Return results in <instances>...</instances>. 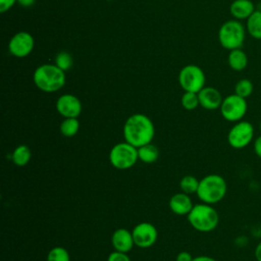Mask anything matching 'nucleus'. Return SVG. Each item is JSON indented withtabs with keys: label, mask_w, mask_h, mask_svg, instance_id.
I'll list each match as a JSON object with an SVG mask.
<instances>
[{
	"label": "nucleus",
	"mask_w": 261,
	"mask_h": 261,
	"mask_svg": "<svg viewBox=\"0 0 261 261\" xmlns=\"http://www.w3.org/2000/svg\"><path fill=\"white\" fill-rule=\"evenodd\" d=\"M122 133L125 142L139 148L152 143L155 136V126L147 115L135 113L125 120Z\"/></svg>",
	"instance_id": "nucleus-1"
},
{
	"label": "nucleus",
	"mask_w": 261,
	"mask_h": 261,
	"mask_svg": "<svg viewBox=\"0 0 261 261\" xmlns=\"http://www.w3.org/2000/svg\"><path fill=\"white\" fill-rule=\"evenodd\" d=\"M36 87L45 93H54L65 85V72L55 64H42L33 74Z\"/></svg>",
	"instance_id": "nucleus-2"
},
{
	"label": "nucleus",
	"mask_w": 261,
	"mask_h": 261,
	"mask_svg": "<svg viewBox=\"0 0 261 261\" xmlns=\"http://www.w3.org/2000/svg\"><path fill=\"white\" fill-rule=\"evenodd\" d=\"M227 185L225 179L219 174H208L200 179L197 191L198 198L202 203L216 204L220 202L226 195Z\"/></svg>",
	"instance_id": "nucleus-3"
},
{
	"label": "nucleus",
	"mask_w": 261,
	"mask_h": 261,
	"mask_svg": "<svg viewBox=\"0 0 261 261\" xmlns=\"http://www.w3.org/2000/svg\"><path fill=\"white\" fill-rule=\"evenodd\" d=\"M187 217L192 227L201 232L212 231L219 222L217 211L210 204L206 203L194 205Z\"/></svg>",
	"instance_id": "nucleus-4"
},
{
	"label": "nucleus",
	"mask_w": 261,
	"mask_h": 261,
	"mask_svg": "<svg viewBox=\"0 0 261 261\" xmlns=\"http://www.w3.org/2000/svg\"><path fill=\"white\" fill-rule=\"evenodd\" d=\"M246 32V27L240 20L230 19L221 24L218 31V41L228 51L239 49L244 44Z\"/></svg>",
	"instance_id": "nucleus-5"
},
{
	"label": "nucleus",
	"mask_w": 261,
	"mask_h": 261,
	"mask_svg": "<svg viewBox=\"0 0 261 261\" xmlns=\"http://www.w3.org/2000/svg\"><path fill=\"white\" fill-rule=\"evenodd\" d=\"M138 160V148L127 142L115 144L109 152V161L111 165L119 170L132 168Z\"/></svg>",
	"instance_id": "nucleus-6"
},
{
	"label": "nucleus",
	"mask_w": 261,
	"mask_h": 261,
	"mask_svg": "<svg viewBox=\"0 0 261 261\" xmlns=\"http://www.w3.org/2000/svg\"><path fill=\"white\" fill-rule=\"evenodd\" d=\"M205 82L204 71L195 64L184 66L178 73V83L185 92L199 93L205 87Z\"/></svg>",
	"instance_id": "nucleus-7"
},
{
	"label": "nucleus",
	"mask_w": 261,
	"mask_h": 261,
	"mask_svg": "<svg viewBox=\"0 0 261 261\" xmlns=\"http://www.w3.org/2000/svg\"><path fill=\"white\" fill-rule=\"evenodd\" d=\"M221 116L229 122H238L243 119L248 110L247 100L237 94H231L223 98L220 105Z\"/></svg>",
	"instance_id": "nucleus-8"
},
{
	"label": "nucleus",
	"mask_w": 261,
	"mask_h": 261,
	"mask_svg": "<svg viewBox=\"0 0 261 261\" xmlns=\"http://www.w3.org/2000/svg\"><path fill=\"white\" fill-rule=\"evenodd\" d=\"M254 126L247 120L234 122L227 134V143L233 149L246 148L254 139Z\"/></svg>",
	"instance_id": "nucleus-9"
},
{
	"label": "nucleus",
	"mask_w": 261,
	"mask_h": 261,
	"mask_svg": "<svg viewBox=\"0 0 261 261\" xmlns=\"http://www.w3.org/2000/svg\"><path fill=\"white\" fill-rule=\"evenodd\" d=\"M135 246L147 249L152 247L158 238V231L155 225L150 222H140L132 230Z\"/></svg>",
	"instance_id": "nucleus-10"
},
{
	"label": "nucleus",
	"mask_w": 261,
	"mask_h": 261,
	"mask_svg": "<svg viewBox=\"0 0 261 261\" xmlns=\"http://www.w3.org/2000/svg\"><path fill=\"white\" fill-rule=\"evenodd\" d=\"M35 41L33 36L28 32L16 33L9 41L8 50L15 57L22 58L28 56L34 49Z\"/></svg>",
	"instance_id": "nucleus-11"
},
{
	"label": "nucleus",
	"mask_w": 261,
	"mask_h": 261,
	"mask_svg": "<svg viewBox=\"0 0 261 261\" xmlns=\"http://www.w3.org/2000/svg\"><path fill=\"white\" fill-rule=\"evenodd\" d=\"M82 109V102L72 94H63L56 101V110L64 118H77Z\"/></svg>",
	"instance_id": "nucleus-12"
},
{
	"label": "nucleus",
	"mask_w": 261,
	"mask_h": 261,
	"mask_svg": "<svg viewBox=\"0 0 261 261\" xmlns=\"http://www.w3.org/2000/svg\"><path fill=\"white\" fill-rule=\"evenodd\" d=\"M198 97L200 106L206 110H215L220 108L223 100L221 93L213 87H204L198 93Z\"/></svg>",
	"instance_id": "nucleus-13"
},
{
	"label": "nucleus",
	"mask_w": 261,
	"mask_h": 261,
	"mask_svg": "<svg viewBox=\"0 0 261 261\" xmlns=\"http://www.w3.org/2000/svg\"><path fill=\"white\" fill-rule=\"evenodd\" d=\"M111 244L115 251L128 253L135 246L132 231L126 228H117L111 236Z\"/></svg>",
	"instance_id": "nucleus-14"
},
{
	"label": "nucleus",
	"mask_w": 261,
	"mask_h": 261,
	"mask_svg": "<svg viewBox=\"0 0 261 261\" xmlns=\"http://www.w3.org/2000/svg\"><path fill=\"white\" fill-rule=\"evenodd\" d=\"M169 209L176 215H188L193 208L190 195L186 193H176L171 196L168 202Z\"/></svg>",
	"instance_id": "nucleus-15"
},
{
	"label": "nucleus",
	"mask_w": 261,
	"mask_h": 261,
	"mask_svg": "<svg viewBox=\"0 0 261 261\" xmlns=\"http://www.w3.org/2000/svg\"><path fill=\"white\" fill-rule=\"evenodd\" d=\"M255 10L252 0H233L229 6L230 14L238 20H247Z\"/></svg>",
	"instance_id": "nucleus-16"
},
{
	"label": "nucleus",
	"mask_w": 261,
	"mask_h": 261,
	"mask_svg": "<svg viewBox=\"0 0 261 261\" xmlns=\"http://www.w3.org/2000/svg\"><path fill=\"white\" fill-rule=\"evenodd\" d=\"M248 56L245 51H243L241 48L230 50L227 57V62L229 67L232 70L236 71H242L244 70L248 65Z\"/></svg>",
	"instance_id": "nucleus-17"
},
{
	"label": "nucleus",
	"mask_w": 261,
	"mask_h": 261,
	"mask_svg": "<svg viewBox=\"0 0 261 261\" xmlns=\"http://www.w3.org/2000/svg\"><path fill=\"white\" fill-rule=\"evenodd\" d=\"M247 33L256 40H261V10H255L246 22Z\"/></svg>",
	"instance_id": "nucleus-18"
},
{
	"label": "nucleus",
	"mask_w": 261,
	"mask_h": 261,
	"mask_svg": "<svg viewBox=\"0 0 261 261\" xmlns=\"http://www.w3.org/2000/svg\"><path fill=\"white\" fill-rule=\"evenodd\" d=\"M138 157L140 161L147 164H151L158 159L159 150L155 145L149 143L138 148Z\"/></svg>",
	"instance_id": "nucleus-19"
},
{
	"label": "nucleus",
	"mask_w": 261,
	"mask_h": 261,
	"mask_svg": "<svg viewBox=\"0 0 261 261\" xmlns=\"http://www.w3.org/2000/svg\"><path fill=\"white\" fill-rule=\"evenodd\" d=\"M32 158V151L27 145H18L11 154L12 162L19 167L27 165Z\"/></svg>",
	"instance_id": "nucleus-20"
},
{
	"label": "nucleus",
	"mask_w": 261,
	"mask_h": 261,
	"mask_svg": "<svg viewBox=\"0 0 261 261\" xmlns=\"http://www.w3.org/2000/svg\"><path fill=\"white\" fill-rule=\"evenodd\" d=\"M60 133L65 138L74 137L80 129V121L77 118H64L60 123Z\"/></svg>",
	"instance_id": "nucleus-21"
},
{
	"label": "nucleus",
	"mask_w": 261,
	"mask_h": 261,
	"mask_svg": "<svg viewBox=\"0 0 261 261\" xmlns=\"http://www.w3.org/2000/svg\"><path fill=\"white\" fill-rule=\"evenodd\" d=\"M200 180L196 178L194 175H185L179 180V189L182 193H186L188 195L195 194L198 191Z\"/></svg>",
	"instance_id": "nucleus-22"
},
{
	"label": "nucleus",
	"mask_w": 261,
	"mask_h": 261,
	"mask_svg": "<svg viewBox=\"0 0 261 261\" xmlns=\"http://www.w3.org/2000/svg\"><path fill=\"white\" fill-rule=\"evenodd\" d=\"M54 64L65 72L66 70L70 69L73 65V59L71 54L66 51H61L57 53L54 58Z\"/></svg>",
	"instance_id": "nucleus-23"
},
{
	"label": "nucleus",
	"mask_w": 261,
	"mask_h": 261,
	"mask_svg": "<svg viewBox=\"0 0 261 261\" xmlns=\"http://www.w3.org/2000/svg\"><path fill=\"white\" fill-rule=\"evenodd\" d=\"M254 86L253 83L248 79H242L237 82L234 86V94L247 99L253 93Z\"/></svg>",
	"instance_id": "nucleus-24"
},
{
	"label": "nucleus",
	"mask_w": 261,
	"mask_h": 261,
	"mask_svg": "<svg viewBox=\"0 0 261 261\" xmlns=\"http://www.w3.org/2000/svg\"><path fill=\"white\" fill-rule=\"evenodd\" d=\"M47 261H70L69 253L63 247H54L48 252Z\"/></svg>",
	"instance_id": "nucleus-25"
},
{
	"label": "nucleus",
	"mask_w": 261,
	"mask_h": 261,
	"mask_svg": "<svg viewBox=\"0 0 261 261\" xmlns=\"http://www.w3.org/2000/svg\"><path fill=\"white\" fill-rule=\"evenodd\" d=\"M180 102H181V106L186 110H194L200 105L198 93H194V92H185L184 95L181 96Z\"/></svg>",
	"instance_id": "nucleus-26"
},
{
	"label": "nucleus",
	"mask_w": 261,
	"mask_h": 261,
	"mask_svg": "<svg viewBox=\"0 0 261 261\" xmlns=\"http://www.w3.org/2000/svg\"><path fill=\"white\" fill-rule=\"evenodd\" d=\"M107 261H130V258L127 256V253L114 250L112 253L109 254Z\"/></svg>",
	"instance_id": "nucleus-27"
},
{
	"label": "nucleus",
	"mask_w": 261,
	"mask_h": 261,
	"mask_svg": "<svg viewBox=\"0 0 261 261\" xmlns=\"http://www.w3.org/2000/svg\"><path fill=\"white\" fill-rule=\"evenodd\" d=\"M17 2L16 0H0V12H5L9 10L14 4Z\"/></svg>",
	"instance_id": "nucleus-28"
},
{
	"label": "nucleus",
	"mask_w": 261,
	"mask_h": 261,
	"mask_svg": "<svg viewBox=\"0 0 261 261\" xmlns=\"http://www.w3.org/2000/svg\"><path fill=\"white\" fill-rule=\"evenodd\" d=\"M253 150L257 157L261 159V135L257 137L253 142Z\"/></svg>",
	"instance_id": "nucleus-29"
},
{
	"label": "nucleus",
	"mask_w": 261,
	"mask_h": 261,
	"mask_svg": "<svg viewBox=\"0 0 261 261\" xmlns=\"http://www.w3.org/2000/svg\"><path fill=\"white\" fill-rule=\"evenodd\" d=\"M194 257L187 251H181L176 255L175 261H193Z\"/></svg>",
	"instance_id": "nucleus-30"
},
{
	"label": "nucleus",
	"mask_w": 261,
	"mask_h": 261,
	"mask_svg": "<svg viewBox=\"0 0 261 261\" xmlns=\"http://www.w3.org/2000/svg\"><path fill=\"white\" fill-rule=\"evenodd\" d=\"M254 256L256 261H261V242L256 246L254 251Z\"/></svg>",
	"instance_id": "nucleus-31"
},
{
	"label": "nucleus",
	"mask_w": 261,
	"mask_h": 261,
	"mask_svg": "<svg viewBox=\"0 0 261 261\" xmlns=\"http://www.w3.org/2000/svg\"><path fill=\"white\" fill-rule=\"evenodd\" d=\"M16 1L22 7H30L36 2V0H16Z\"/></svg>",
	"instance_id": "nucleus-32"
},
{
	"label": "nucleus",
	"mask_w": 261,
	"mask_h": 261,
	"mask_svg": "<svg viewBox=\"0 0 261 261\" xmlns=\"http://www.w3.org/2000/svg\"><path fill=\"white\" fill-rule=\"evenodd\" d=\"M193 261H217V260L210 256H197L193 259Z\"/></svg>",
	"instance_id": "nucleus-33"
},
{
	"label": "nucleus",
	"mask_w": 261,
	"mask_h": 261,
	"mask_svg": "<svg viewBox=\"0 0 261 261\" xmlns=\"http://www.w3.org/2000/svg\"><path fill=\"white\" fill-rule=\"evenodd\" d=\"M259 130H260V133H261V120H260V122H259Z\"/></svg>",
	"instance_id": "nucleus-34"
},
{
	"label": "nucleus",
	"mask_w": 261,
	"mask_h": 261,
	"mask_svg": "<svg viewBox=\"0 0 261 261\" xmlns=\"http://www.w3.org/2000/svg\"><path fill=\"white\" fill-rule=\"evenodd\" d=\"M107 1H111V0H107Z\"/></svg>",
	"instance_id": "nucleus-35"
}]
</instances>
